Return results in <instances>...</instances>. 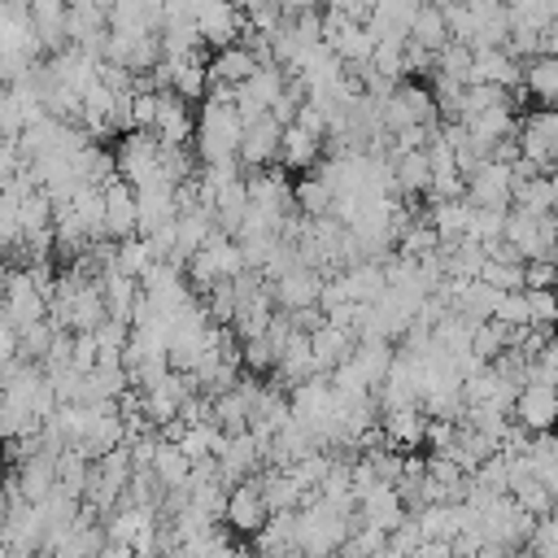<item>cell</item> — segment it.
Masks as SVG:
<instances>
[{
    "label": "cell",
    "mask_w": 558,
    "mask_h": 558,
    "mask_svg": "<svg viewBox=\"0 0 558 558\" xmlns=\"http://www.w3.org/2000/svg\"><path fill=\"white\" fill-rule=\"evenodd\" d=\"M240 135H244V122L235 113V100L205 96L196 113V161L205 170L240 166Z\"/></svg>",
    "instance_id": "cell-1"
},
{
    "label": "cell",
    "mask_w": 558,
    "mask_h": 558,
    "mask_svg": "<svg viewBox=\"0 0 558 558\" xmlns=\"http://www.w3.org/2000/svg\"><path fill=\"white\" fill-rule=\"evenodd\" d=\"M353 532V514L323 501V497H310L301 510H296V545H301V558H327L336 554Z\"/></svg>",
    "instance_id": "cell-2"
},
{
    "label": "cell",
    "mask_w": 558,
    "mask_h": 558,
    "mask_svg": "<svg viewBox=\"0 0 558 558\" xmlns=\"http://www.w3.org/2000/svg\"><path fill=\"white\" fill-rule=\"evenodd\" d=\"M113 161H118V179L131 183L135 192L153 187V183H170L166 170H161V144H157L153 131H122L118 148H113Z\"/></svg>",
    "instance_id": "cell-3"
},
{
    "label": "cell",
    "mask_w": 558,
    "mask_h": 558,
    "mask_svg": "<svg viewBox=\"0 0 558 558\" xmlns=\"http://www.w3.org/2000/svg\"><path fill=\"white\" fill-rule=\"evenodd\" d=\"M379 126H384L388 135H397V131H405V126H440L432 92H427L423 83H410V78L392 83V92L379 100Z\"/></svg>",
    "instance_id": "cell-4"
},
{
    "label": "cell",
    "mask_w": 558,
    "mask_h": 558,
    "mask_svg": "<svg viewBox=\"0 0 558 558\" xmlns=\"http://www.w3.org/2000/svg\"><path fill=\"white\" fill-rule=\"evenodd\" d=\"M514 144H519V157L536 161L549 174L558 166V109H527V113H519Z\"/></svg>",
    "instance_id": "cell-5"
},
{
    "label": "cell",
    "mask_w": 558,
    "mask_h": 558,
    "mask_svg": "<svg viewBox=\"0 0 558 558\" xmlns=\"http://www.w3.org/2000/svg\"><path fill=\"white\" fill-rule=\"evenodd\" d=\"M266 519H270V506H266V497H262L257 475H253V480H244V484H235V488H227L222 523H227V532H231V536L253 541V536L266 527Z\"/></svg>",
    "instance_id": "cell-6"
},
{
    "label": "cell",
    "mask_w": 558,
    "mask_h": 558,
    "mask_svg": "<svg viewBox=\"0 0 558 558\" xmlns=\"http://www.w3.org/2000/svg\"><path fill=\"white\" fill-rule=\"evenodd\" d=\"M323 270H314V266H288L283 275H275V279H266V288H270V301H275V310H283V314H296V310H310V305H318V292H323Z\"/></svg>",
    "instance_id": "cell-7"
},
{
    "label": "cell",
    "mask_w": 558,
    "mask_h": 558,
    "mask_svg": "<svg viewBox=\"0 0 558 558\" xmlns=\"http://www.w3.org/2000/svg\"><path fill=\"white\" fill-rule=\"evenodd\" d=\"M39 39L31 31V0H0V57L39 61Z\"/></svg>",
    "instance_id": "cell-8"
},
{
    "label": "cell",
    "mask_w": 558,
    "mask_h": 558,
    "mask_svg": "<svg viewBox=\"0 0 558 558\" xmlns=\"http://www.w3.org/2000/svg\"><path fill=\"white\" fill-rule=\"evenodd\" d=\"M240 31H244V13H240L235 0H201V9H196V35H201V44L209 52L231 48L240 39Z\"/></svg>",
    "instance_id": "cell-9"
},
{
    "label": "cell",
    "mask_w": 558,
    "mask_h": 558,
    "mask_svg": "<svg viewBox=\"0 0 558 558\" xmlns=\"http://www.w3.org/2000/svg\"><path fill=\"white\" fill-rule=\"evenodd\" d=\"M510 418L523 432H554L558 427V388L554 384H523L514 392Z\"/></svg>",
    "instance_id": "cell-10"
},
{
    "label": "cell",
    "mask_w": 558,
    "mask_h": 558,
    "mask_svg": "<svg viewBox=\"0 0 558 558\" xmlns=\"http://www.w3.org/2000/svg\"><path fill=\"white\" fill-rule=\"evenodd\" d=\"M405 519V506L397 497L392 484H371L357 493V506H353V523H366V527H379V532H392L397 523Z\"/></svg>",
    "instance_id": "cell-11"
},
{
    "label": "cell",
    "mask_w": 558,
    "mask_h": 558,
    "mask_svg": "<svg viewBox=\"0 0 558 558\" xmlns=\"http://www.w3.org/2000/svg\"><path fill=\"white\" fill-rule=\"evenodd\" d=\"M279 135H283V126L270 113L257 118V122H248L244 135H240V170H266V166H275L279 161Z\"/></svg>",
    "instance_id": "cell-12"
},
{
    "label": "cell",
    "mask_w": 558,
    "mask_h": 558,
    "mask_svg": "<svg viewBox=\"0 0 558 558\" xmlns=\"http://www.w3.org/2000/svg\"><path fill=\"white\" fill-rule=\"evenodd\" d=\"M471 209H510V170L497 161H484L480 170L466 174V196Z\"/></svg>",
    "instance_id": "cell-13"
},
{
    "label": "cell",
    "mask_w": 558,
    "mask_h": 558,
    "mask_svg": "<svg viewBox=\"0 0 558 558\" xmlns=\"http://www.w3.org/2000/svg\"><path fill=\"white\" fill-rule=\"evenodd\" d=\"M379 436L384 445L410 453V449H423V436H427V414L423 405H401V410H379Z\"/></svg>",
    "instance_id": "cell-14"
},
{
    "label": "cell",
    "mask_w": 558,
    "mask_h": 558,
    "mask_svg": "<svg viewBox=\"0 0 558 558\" xmlns=\"http://www.w3.org/2000/svg\"><path fill=\"white\" fill-rule=\"evenodd\" d=\"M31 31L48 57L70 48V4L65 0H31Z\"/></svg>",
    "instance_id": "cell-15"
},
{
    "label": "cell",
    "mask_w": 558,
    "mask_h": 558,
    "mask_svg": "<svg viewBox=\"0 0 558 558\" xmlns=\"http://www.w3.org/2000/svg\"><path fill=\"white\" fill-rule=\"evenodd\" d=\"M466 83H497L506 92H519L523 87V61H514L506 48H475Z\"/></svg>",
    "instance_id": "cell-16"
},
{
    "label": "cell",
    "mask_w": 558,
    "mask_h": 558,
    "mask_svg": "<svg viewBox=\"0 0 558 558\" xmlns=\"http://www.w3.org/2000/svg\"><path fill=\"white\" fill-rule=\"evenodd\" d=\"M153 135L157 144H192L196 140V113L187 100H179L174 92H161V109H157V122H153Z\"/></svg>",
    "instance_id": "cell-17"
},
{
    "label": "cell",
    "mask_w": 558,
    "mask_h": 558,
    "mask_svg": "<svg viewBox=\"0 0 558 558\" xmlns=\"http://www.w3.org/2000/svg\"><path fill=\"white\" fill-rule=\"evenodd\" d=\"M323 161V140H314L310 131H301L296 122H288L283 126V135H279V170H288V174H310L314 166Z\"/></svg>",
    "instance_id": "cell-18"
},
{
    "label": "cell",
    "mask_w": 558,
    "mask_h": 558,
    "mask_svg": "<svg viewBox=\"0 0 558 558\" xmlns=\"http://www.w3.org/2000/svg\"><path fill=\"white\" fill-rule=\"evenodd\" d=\"M100 192H105V240H131L135 235V222H140V214H135V187L122 183V179H113Z\"/></svg>",
    "instance_id": "cell-19"
},
{
    "label": "cell",
    "mask_w": 558,
    "mask_h": 558,
    "mask_svg": "<svg viewBox=\"0 0 558 558\" xmlns=\"http://www.w3.org/2000/svg\"><path fill=\"white\" fill-rule=\"evenodd\" d=\"M253 70H257V57H253L248 48H240V44L209 52V65H205L209 87H244V83L253 78ZM209 87H205V92H209Z\"/></svg>",
    "instance_id": "cell-20"
},
{
    "label": "cell",
    "mask_w": 558,
    "mask_h": 558,
    "mask_svg": "<svg viewBox=\"0 0 558 558\" xmlns=\"http://www.w3.org/2000/svg\"><path fill=\"white\" fill-rule=\"evenodd\" d=\"M353 344H357V336H353V331H344V327H336V323H327V318H323V327H318V331H310L314 371H318V375H331L340 362H349Z\"/></svg>",
    "instance_id": "cell-21"
},
{
    "label": "cell",
    "mask_w": 558,
    "mask_h": 558,
    "mask_svg": "<svg viewBox=\"0 0 558 558\" xmlns=\"http://www.w3.org/2000/svg\"><path fill=\"white\" fill-rule=\"evenodd\" d=\"M523 92L536 100V109H558V57H532L523 61Z\"/></svg>",
    "instance_id": "cell-22"
},
{
    "label": "cell",
    "mask_w": 558,
    "mask_h": 558,
    "mask_svg": "<svg viewBox=\"0 0 558 558\" xmlns=\"http://www.w3.org/2000/svg\"><path fill=\"white\" fill-rule=\"evenodd\" d=\"M331 183L318 174V170H310V174H301L296 183H292V209L301 214V218H323V214H331Z\"/></svg>",
    "instance_id": "cell-23"
},
{
    "label": "cell",
    "mask_w": 558,
    "mask_h": 558,
    "mask_svg": "<svg viewBox=\"0 0 558 558\" xmlns=\"http://www.w3.org/2000/svg\"><path fill=\"white\" fill-rule=\"evenodd\" d=\"M392 357H397L392 340H357V344H353V353H349V362L362 371V379H366L371 388H379V384H384V375H388Z\"/></svg>",
    "instance_id": "cell-24"
},
{
    "label": "cell",
    "mask_w": 558,
    "mask_h": 558,
    "mask_svg": "<svg viewBox=\"0 0 558 558\" xmlns=\"http://www.w3.org/2000/svg\"><path fill=\"white\" fill-rule=\"evenodd\" d=\"M148 471L157 475L161 488H183V484L192 480V462H187V453H183L174 440H166V436L157 440V453H153Z\"/></svg>",
    "instance_id": "cell-25"
},
{
    "label": "cell",
    "mask_w": 558,
    "mask_h": 558,
    "mask_svg": "<svg viewBox=\"0 0 558 558\" xmlns=\"http://www.w3.org/2000/svg\"><path fill=\"white\" fill-rule=\"evenodd\" d=\"M405 39H410V44H418V48H427V52H440V48L449 44V26H445L440 4H423V9L410 17Z\"/></svg>",
    "instance_id": "cell-26"
},
{
    "label": "cell",
    "mask_w": 558,
    "mask_h": 558,
    "mask_svg": "<svg viewBox=\"0 0 558 558\" xmlns=\"http://www.w3.org/2000/svg\"><path fill=\"white\" fill-rule=\"evenodd\" d=\"M109 270H118V275H126V279H140L148 266H153V248H148V240L144 235H131V240H113V253H109V262H105Z\"/></svg>",
    "instance_id": "cell-27"
},
{
    "label": "cell",
    "mask_w": 558,
    "mask_h": 558,
    "mask_svg": "<svg viewBox=\"0 0 558 558\" xmlns=\"http://www.w3.org/2000/svg\"><path fill=\"white\" fill-rule=\"evenodd\" d=\"M510 501L519 506V510H527L532 519H549L554 514V493L545 488V480H536V475H519V480H510Z\"/></svg>",
    "instance_id": "cell-28"
},
{
    "label": "cell",
    "mask_w": 558,
    "mask_h": 558,
    "mask_svg": "<svg viewBox=\"0 0 558 558\" xmlns=\"http://www.w3.org/2000/svg\"><path fill=\"white\" fill-rule=\"evenodd\" d=\"M510 344H514V327H506V323H497V318H484V323H475V331H471V353H475L480 362H497Z\"/></svg>",
    "instance_id": "cell-29"
},
{
    "label": "cell",
    "mask_w": 558,
    "mask_h": 558,
    "mask_svg": "<svg viewBox=\"0 0 558 558\" xmlns=\"http://www.w3.org/2000/svg\"><path fill=\"white\" fill-rule=\"evenodd\" d=\"M209 405H214V427L222 436H244L248 432V401L235 392V384L227 392H218Z\"/></svg>",
    "instance_id": "cell-30"
},
{
    "label": "cell",
    "mask_w": 558,
    "mask_h": 558,
    "mask_svg": "<svg viewBox=\"0 0 558 558\" xmlns=\"http://www.w3.org/2000/svg\"><path fill=\"white\" fill-rule=\"evenodd\" d=\"M275 344L266 340V336H253V340H240V366L248 371V375H262V379H270V371H275Z\"/></svg>",
    "instance_id": "cell-31"
},
{
    "label": "cell",
    "mask_w": 558,
    "mask_h": 558,
    "mask_svg": "<svg viewBox=\"0 0 558 558\" xmlns=\"http://www.w3.org/2000/svg\"><path fill=\"white\" fill-rule=\"evenodd\" d=\"M527 296V327H558V292L549 288H523Z\"/></svg>",
    "instance_id": "cell-32"
},
{
    "label": "cell",
    "mask_w": 558,
    "mask_h": 558,
    "mask_svg": "<svg viewBox=\"0 0 558 558\" xmlns=\"http://www.w3.org/2000/svg\"><path fill=\"white\" fill-rule=\"evenodd\" d=\"M501 227H506V209H471V218H466V240H475V244H488V240H497L501 235Z\"/></svg>",
    "instance_id": "cell-33"
},
{
    "label": "cell",
    "mask_w": 558,
    "mask_h": 558,
    "mask_svg": "<svg viewBox=\"0 0 558 558\" xmlns=\"http://www.w3.org/2000/svg\"><path fill=\"white\" fill-rule=\"evenodd\" d=\"M475 279H484V283H488V288H497V292H519V288H523V266L484 262V270H480Z\"/></svg>",
    "instance_id": "cell-34"
},
{
    "label": "cell",
    "mask_w": 558,
    "mask_h": 558,
    "mask_svg": "<svg viewBox=\"0 0 558 558\" xmlns=\"http://www.w3.org/2000/svg\"><path fill=\"white\" fill-rule=\"evenodd\" d=\"M493 318L506 323V327H527V296H523V288L519 292H501Z\"/></svg>",
    "instance_id": "cell-35"
},
{
    "label": "cell",
    "mask_w": 558,
    "mask_h": 558,
    "mask_svg": "<svg viewBox=\"0 0 558 558\" xmlns=\"http://www.w3.org/2000/svg\"><path fill=\"white\" fill-rule=\"evenodd\" d=\"M523 288L558 292V262H523Z\"/></svg>",
    "instance_id": "cell-36"
},
{
    "label": "cell",
    "mask_w": 558,
    "mask_h": 558,
    "mask_svg": "<svg viewBox=\"0 0 558 558\" xmlns=\"http://www.w3.org/2000/svg\"><path fill=\"white\" fill-rule=\"evenodd\" d=\"M484 262H506V266H523V257H519V248L510 244V240H488L484 244Z\"/></svg>",
    "instance_id": "cell-37"
},
{
    "label": "cell",
    "mask_w": 558,
    "mask_h": 558,
    "mask_svg": "<svg viewBox=\"0 0 558 558\" xmlns=\"http://www.w3.org/2000/svg\"><path fill=\"white\" fill-rule=\"evenodd\" d=\"M541 52H545V57H558V17L541 31Z\"/></svg>",
    "instance_id": "cell-38"
},
{
    "label": "cell",
    "mask_w": 558,
    "mask_h": 558,
    "mask_svg": "<svg viewBox=\"0 0 558 558\" xmlns=\"http://www.w3.org/2000/svg\"><path fill=\"white\" fill-rule=\"evenodd\" d=\"M541 480H545V488H549V493H554V506H558V466H554V471H545V475H541Z\"/></svg>",
    "instance_id": "cell-39"
},
{
    "label": "cell",
    "mask_w": 558,
    "mask_h": 558,
    "mask_svg": "<svg viewBox=\"0 0 558 558\" xmlns=\"http://www.w3.org/2000/svg\"><path fill=\"white\" fill-rule=\"evenodd\" d=\"M70 9H87V4H100V0H65Z\"/></svg>",
    "instance_id": "cell-40"
}]
</instances>
